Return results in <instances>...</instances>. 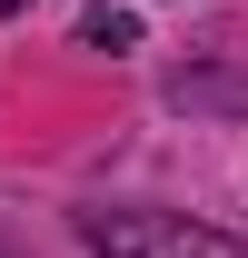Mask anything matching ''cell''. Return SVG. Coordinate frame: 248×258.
I'll return each instance as SVG.
<instances>
[{
    "mask_svg": "<svg viewBox=\"0 0 248 258\" xmlns=\"http://www.w3.org/2000/svg\"><path fill=\"white\" fill-rule=\"evenodd\" d=\"M80 238L99 258H248V238L189 219V209H80Z\"/></svg>",
    "mask_w": 248,
    "mask_h": 258,
    "instance_id": "1",
    "label": "cell"
},
{
    "mask_svg": "<svg viewBox=\"0 0 248 258\" xmlns=\"http://www.w3.org/2000/svg\"><path fill=\"white\" fill-rule=\"evenodd\" d=\"M80 50H139V20L129 10H90L80 20Z\"/></svg>",
    "mask_w": 248,
    "mask_h": 258,
    "instance_id": "2",
    "label": "cell"
},
{
    "mask_svg": "<svg viewBox=\"0 0 248 258\" xmlns=\"http://www.w3.org/2000/svg\"><path fill=\"white\" fill-rule=\"evenodd\" d=\"M10 10H30V0H0V20H10Z\"/></svg>",
    "mask_w": 248,
    "mask_h": 258,
    "instance_id": "3",
    "label": "cell"
}]
</instances>
